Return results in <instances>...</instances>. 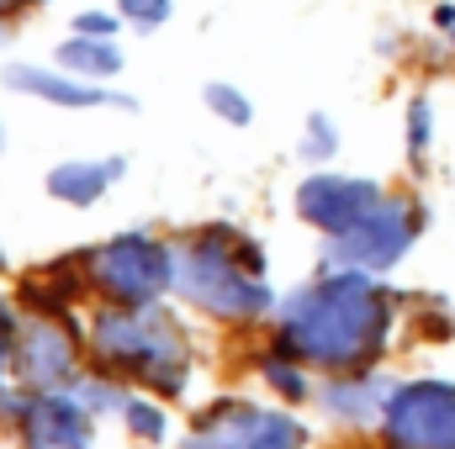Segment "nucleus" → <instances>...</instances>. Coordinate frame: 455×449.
<instances>
[{"label": "nucleus", "instance_id": "nucleus-6", "mask_svg": "<svg viewBox=\"0 0 455 449\" xmlns=\"http://www.w3.org/2000/svg\"><path fill=\"white\" fill-rule=\"evenodd\" d=\"M387 449H455V386L451 381H408L381 407Z\"/></svg>", "mask_w": 455, "mask_h": 449}, {"label": "nucleus", "instance_id": "nucleus-5", "mask_svg": "<svg viewBox=\"0 0 455 449\" xmlns=\"http://www.w3.org/2000/svg\"><path fill=\"white\" fill-rule=\"evenodd\" d=\"M424 227V212L413 201H376L349 232L329 238V270H387L397 264Z\"/></svg>", "mask_w": 455, "mask_h": 449}, {"label": "nucleus", "instance_id": "nucleus-1", "mask_svg": "<svg viewBox=\"0 0 455 449\" xmlns=\"http://www.w3.org/2000/svg\"><path fill=\"white\" fill-rule=\"evenodd\" d=\"M392 334V296L365 270H329L281 307V354L323 370H349L381 354Z\"/></svg>", "mask_w": 455, "mask_h": 449}, {"label": "nucleus", "instance_id": "nucleus-22", "mask_svg": "<svg viewBox=\"0 0 455 449\" xmlns=\"http://www.w3.org/2000/svg\"><path fill=\"white\" fill-rule=\"evenodd\" d=\"M265 375H270V381H275V391H286L291 402H302V397H307V386H302V375H297L291 365H281V359H275V365H265Z\"/></svg>", "mask_w": 455, "mask_h": 449}, {"label": "nucleus", "instance_id": "nucleus-21", "mask_svg": "<svg viewBox=\"0 0 455 449\" xmlns=\"http://www.w3.org/2000/svg\"><path fill=\"white\" fill-rule=\"evenodd\" d=\"M408 148H413V154L429 148V101H413V106H408Z\"/></svg>", "mask_w": 455, "mask_h": 449}, {"label": "nucleus", "instance_id": "nucleus-11", "mask_svg": "<svg viewBox=\"0 0 455 449\" xmlns=\"http://www.w3.org/2000/svg\"><path fill=\"white\" fill-rule=\"evenodd\" d=\"M5 85H11V91H27V96H37V101L69 106V112H80V106H132L127 96H112V91H101V85H85V80H75V75H64V69H43V64H16V69H5Z\"/></svg>", "mask_w": 455, "mask_h": 449}, {"label": "nucleus", "instance_id": "nucleus-14", "mask_svg": "<svg viewBox=\"0 0 455 449\" xmlns=\"http://www.w3.org/2000/svg\"><path fill=\"white\" fill-rule=\"evenodd\" d=\"M387 386L381 381H329L323 386V407L339 418V423H365L376 407H387Z\"/></svg>", "mask_w": 455, "mask_h": 449}, {"label": "nucleus", "instance_id": "nucleus-16", "mask_svg": "<svg viewBox=\"0 0 455 449\" xmlns=\"http://www.w3.org/2000/svg\"><path fill=\"white\" fill-rule=\"evenodd\" d=\"M339 154V132L329 116H313L307 132H302V159H334Z\"/></svg>", "mask_w": 455, "mask_h": 449}, {"label": "nucleus", "instance_id": "nucleus-19", "mask_svg": "<svg viewBox=\"0 0 455 449\" xmlns=\"http://www.w3.org/2000/svg\"><path fill=\"white\" fill-rule=\"evenodd\" d=\"M69 391H75V397H80V402H85L91 413H107V407H127V397L116 391L112 381H75Z\"/></svg>", "mask_w": 455, "mask_h": 449}, {"label": "nucleus", "instance_id": "nucleus-15", "mask_svg": "<svg viewBox=\"0 0 455 449\" xmlns=\"http://www.w3.org/2000/svg\"><path fill=\"white\" fill-rule=\"evenodd\" d=\"M122 418H127V429L138 434V439H148V445H164V413L154 407V402H138V397H127V407H122Z\"/></svg>", "mask_w": 455, "mask_h": 449}, {"label": "nucleus", "instance_id": "nucleus-23", "mask_svg": "<svg viewBox=\"0 0 455 449\" xmlns=\"http://www.w3.org/2000/svg\"><path fill=\"white\" fill-rule=\"evenodd\" d=\"M75 32H91V37H112L116 21L107 11H85V16H75Z\"/></svg>", "mask_w": 455, "mask_h": 449}, {"label": "nucleus", "instance_id": "nucleus-3", "mask_svg": "<svg viewBox=\"0 0 455 449\" xmlns=\"http://www.w3.org/2000/svg\"><path fill=\"white\" fill-rule=\"evenodd\" d=\"M96 354L116 365L122 375L154 386V391H180L186 386V343L175 334V323L148 302V307H122L112 302L107 312H96Z\"/></svg>", "mask_w": 455, "mask_h": 449}, {"label": "nucleus", "instance_id": "nucleus-25", "mask_svg": "<svg viewBox=\"0 0 455 449\" xmlns=\"http://www.w3.org/2000/svg\"><path fill=\"white\" fill-rule=\"evenodd\" d=\"M0 148H5V127H0Z\"/></svg>", "mask_w": 455, "mask_h": 449}, {"label": "nucleus", "instance_id": "nucleus-24", "mask_svg": "<svg viewBox=\"0 0 455 449\" xmlns=\"http://www.w3.org/2000/svg\"><path fill=\"white\" fill-rule=\"evenodd\" d=\"M16 11H21V0H0V21H5V16H16Z\"/></svg>", "mask_w": 455, "mask_h": 449}, {"label": "nucleus", "instance_id": "nucleus-13", "mask_svg": "<svg viewBox=\"0 0 455 449\" xmlns=\"http://www.w3.org/2000/svg\"><path fill=\"white\" fill-rule=\"evenodd\" d=\"M59 69L80 75V80H112L122 69V53H116L112 37H91V32H75L64 48H59Z\"/></svg>", "mask_w": 455, "mask_h": 449}, {"label": "nucleus", "instance_id": "nucleus-8", "mask_svg": "<svg viewBox=\"0 0 455 449\" xmlns=\"http://www.w3.org/2000/svg\"><path fill=\"white\" fill-rule=\"evenodd\" d=\"M186 449H307V429L286 413H259L243 402H228L196 423Z\"/></svg>", "mask_w": 455, "mask_h": 449}, {"label": "nucleus", "instance_id": "nucleus-4", "mask_svg": "<svg viewBox=\"0 0 455 449\" xmlns=\"http://www.w3.org/2000/svg\"><path fill=\"white\" fill-rule=\"evenodd\" d=\"M91 280L122 307H148L175 286V254L148 232H122L91 254Z\"/></svg>", "mask_w": 455, "mask_h": 449}, {"label": "nucleus", "instance_id": "nucleus-9", "mask_svg": "<svg viewBox=\"0 0 455 449\" xmlns=\"http://www.w3.org/2000/svg\"><path fill=\"white\" fill-rule=\"evenodd\" d=\"M376 201H381V185H376V180L313 175V180L297 185V212H302V223L323 227L329 238H334V232H349Z\"/></svg>", "mask_w": 455, "mask_h": 449}, {"label": "nucleus", "instance_id": "nucleus-7", "mask_svg": "<svg viewBox=\"0 0 455 449\" xmlns=\"http://www.w3.org/2000/svg\"><path fill=\"white\" fill-rule=\"evenodd\" d=\"M0 413L21 423L32 449H91V407L75 391H0Z\"/></svg>", "mask_w": 455, "mask_h": 449}, {"label": "nucleus", "instance_id": "nucleus-2", "mask_svg": "<svg viewBox=\"0 0 455 449\" xmlns=\"http://www.w3.org/2000/svg\"><path fill=\"white\" fill-rule=\"evenodd\" d=\"M259 270H265L259 243L238 238L233 227H207L202 238H191V248L175 254V291L191 296L212 318L243 323V318H259L275 307Z\"/></svg>", "mask_w": 455, "mask_h": 449}, {"label": "nucleus", "instance_id": "nucleus-17", "mask_svg": "<svg viewBox=\"0 0 455 449\" xmlns=\"http://www.w3.org/2000/svg\"><path fill=\"white\" fill-rule=\"evenodd\" d=\"M122 5V16L138 27V32H159L164 21H170V5L175 0H116Z\"/></svg>", "mask_w": 455, "mask_h": 449}, {"label": "nucleus", "instance_id": "nucleus-10", "mask_svg": "<svg viewBox=\"0 0 455 449\" xmlns=\"http://www.w3.org/2000/svg\"><path fill=\"white\" fill-rule=\"evenodd\" d=\"M11 370L21 375L27 391H69L80 381L75 375V343L59 334V323H48V318L32 323V328H21Z\"/></svg>", "mask_w": 455, "mask_h": 449}, {"label": "nucleus", "instance_id": "nucleus-12", "mask_svg": "<svg viewBox=\"0 0 455 449\" xmlns=\"http://www.w3.org/2000/svg\"><path fill=\"white\" fill-rule=\"evenodd\" d=\"M122 169H127L122 159H69V164L48 169V196L69 201V207H91L112 191V180Z\"/></svg>", "mask_w": 455, "mask_h": 449}, {"label": "nucleus", "instance_id": "nucleus-20", "mask_svg": "<svg viewBox=\"0 0 455 449\" xmlns=\"http://www.w3.org/2000/svg\"><path fill=\"white\" fill-rule=\"evenodd\" d=\"M16 338H21V328H16V312L0 302V381H5V370H11V359H16Z\"/></svg>", "mask_w": 455, "mask_h": 449}, {"label": "nucleus", "instance_id": "nucleus-18", "mask_svg": "<svg viewBox=\"0 0 455 449\" xmlns=\"http://www.w3.org/2000/svg\"><path fill=\"white\" fill-rule=\"evenodd\" d=\"M207 106L223 116V122H233V127H243L249 122V101H243V91H233V85H207Z\"/></svg>", "mask_w": 455, "mask_h": 449}]
</instances>
